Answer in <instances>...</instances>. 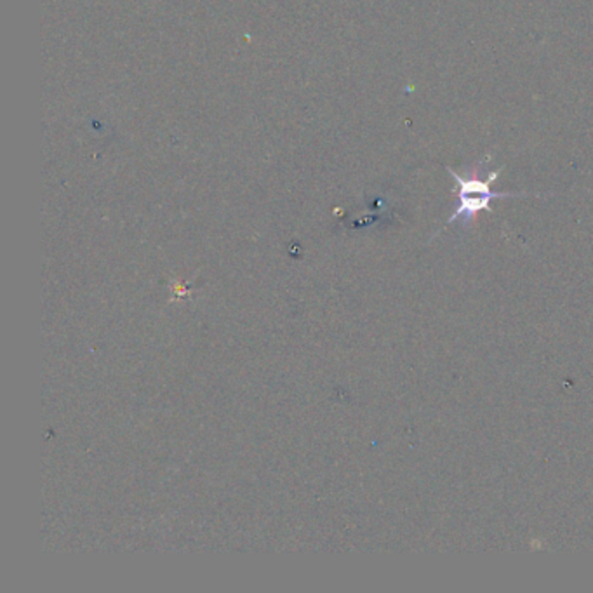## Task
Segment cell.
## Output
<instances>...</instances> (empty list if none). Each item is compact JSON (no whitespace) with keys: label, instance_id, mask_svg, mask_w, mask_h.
<instances>
[{"label":"cell","instance_id":"1","mask_svg":"<svg viewBox=\"0 0 593 593\" xmlns=\"http://www.w3.org/2000/svg\"><path fill=\"white\" fill-rule=\"evenodd\" d=\"M489 162H491V155L485 157L484 160H478L477 166L470 171L468 176H460L456 171L447 167V173L454 177L458 186H460V204H458L454 213L449 216V220L445 221V224H452L456 223V221H461L463 226H470L480 211H491L492 200L529 195V193L525 192H494V190H492V183L498 179V176L501 174V169L492 171L484 179L482 173H484V167L487 166Z\"/></svg>","mask_w":593,"mask_h":593}]
</instances>
